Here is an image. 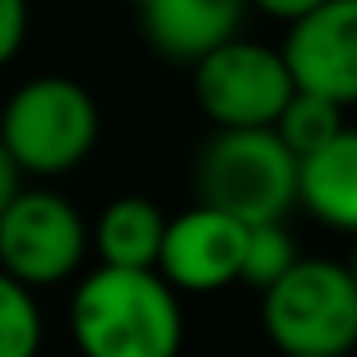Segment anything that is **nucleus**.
<instances>
[{"instance_id": "f257e3e1", "label": "nucleus", "mask_w": 357, "mask_h": 357, "mask_svg": "<svg viewBox=\"0 0 357 357\" xmlns=\"http://www.w3.org/2000/svg\"><path fill=\"white\" fill-rule=\"evenodd\" d=\"M72 336L84 357H176L181 303L155 269L101 265L72 294Z\"/></svg>"}, {"instance_id": "f03ea898", "label": "nucleus", "mask_w": 357, "mask_h": 357, "mask_svg": "<svg viewBox=\"0 0 357 357\" xmlns=\"http://www.w3.org/2000/svg\"><path fill=\"white\" fill-rule=\"evenodd\" d=\"M198 206H211L244 227L282 223L298 202V160L273 130H219L198 155Z\"/></svg>"}, {"instance_id": "7ed1b4c3", "label": "nucleus", "mask_w": 357, "mask_h": 357, "mask_svg": "<svg viewBox=\"0 0 357 357\" xmlns=\"http://www.w3.org/2000/svg\"><path fill=\"white\" fill-rule=\"evenodd\" d=\"M101 118L84 84L68 76L26 80L0 109V143L17 172L59 176L89 160Z\"/></svg>"}, {"instance_id": "20e7f679", "label": "nucleus", "mask_w": 357, "mask_h": 357, "mask_svg": "<svg viewBox=\"0 0 357 357\" xmlns=\"http://www.w3.org/2000/svg\"><path fill=\"white\" fill-rule=\"evenodd\" d=\"M269 340L290 357H344L357 344V286L349 265L298 257L261 298Z\"/></svg>"}, {"instance_id": "39448f33", "label": "nucleus", "mask_w": 357, "mask_h": 357, "mask_svg": "<svg viewBox=\"0 0 357 357\" xmlns=\"http://www.w3.org/2000/svg\"><path fill=\"white\" fill-rule=\"evenodd\" d=\"M194 97L219 130H273L294 80L282 51L231 38L194 63Z\"/></svg>"}, {"instance_id": "423d86ee", "label": "nucleus", "mask_w": 357, "mask_h": 357, "mask_svg": "<svg viewBox=\"0 0 357 357\" xmlns=\"http://www.w3.org/2000/svg\"><path fill=\"white\" fill-rule=\"evenodd\" d=\"M84 219L55 190H22L0 215V273H9L26 290L72 278L84 261Z\"/></svg>"}, {"instance_id": "0eeeda50", "label": "nucleus", "mask_w": 357, "mask_h": 357, "mask_svg": "<svg viewBox=\"0 0 357 357\" xmlns=\"http://www.w3.org/2000/svg\"><path fill=\"white\" fill-rule=\"evenodd\" d=\"M248 227L211 206H190L164 227L155 273L185 294H211L240 282Z\"/></svg>"}, {"instance_id": "6e6552de", "label": "nucleus", "mask_w": 357, "mask_h": 357, "mask_svg": "<svg viewBox=\"0 0 357 357\" xmlns=\"http://www.w3.org/2000/svg\"><path fill=\"white\" fill-rule=\"evenodd\" d=\"M282 59L294 89L344 105H357V0H328L298 17L286 34Z\"/></svg>"}, {"instance_id": "1a4fd4ad", "label": "nucleus", "mask_w": 357, "mask_h": 357, "mask_svg": "<svg viewBox=\"0 0 357 357\" xmlns=\"http://www.w3.org/2000/svg\"><path fill=\"white\" fill-rule=\"evenodd\" d=\"M248 0H151L143 9V30L151 47L176 63H198L236 38Z\"/></svg>"}, {"instance_id": "9d476101", "label": "nucleus", "mask_w": 357, "mask_h": 357, "mask_svg": "<svg viewBox=\"0 0 357 357\" xmlns=\"http://www.w3.org/2000/svg\"><path fill=\"white\" fill-rule=\"evenodd\" d=\"M298 202L332 231L357 236V130L344 126L332 143L298 160Z\"/></svg>"}, {"instance_id": "9b49d317", "label": "nucleus", "mask_w": 357, "mask_h": 357, "mask_svg": "<svg viewBox=\"0 0 357 357\" xmlns=\"http://www.w3.org/2000/svg\"><path fill=\"white\" fill-rule=\"evenodd\" d=\"M168 219L147 198H114L93 231V244L101 252V265L109 269H155L160 244H164Z\"/></svg>"}, {"instance_id": "f8f14e48", "label": "nucleus", "mask_w": 357, "mask_h": 357, "mask_svg": "<svg viewBox=\"0 0 357 357\" xmlns=\"http://www.w3.org/2000/svg\"><path fill=\"white\" fill-rule=\"evenodd\" d=\"M344 109L328 97H315V93H303L294 89V97L286 101V109L278 114L273 122V135L282 139V147L294 155V160H307L311 151H319L324 143H332L340 130H344Z\"/></svg>"}, {"instance_id": "ddd939ff", "label": "nucleus", "mask_w": 357, "mask_h": 357, "mask_svg": "<svg viewBox=\"0 0 357 357\" xmlns=\"http://www.w3.org/2000/svg\"><path fill=\"white\" fill-rule=\"evenodd\" d=\"M43 349V311L34 290L0 273V357H38Z\"/></svg>"}, {"instance_id": "4468645a", "label": "nucleus", "mask_w": 357, "mask_h": 357, "mask_svg": "<svg viewBox=\"0 0 357 357\" xmlns=\"http://www.w3.org/2000/svg\"><path fill=\"white\" fill-rule=\"evenodd\" d=\"M298 252H294V240L282 223H257L248 227V240H244V265H240V278L248 286H257L261 294L282 282L290 269H294Z\"/></svg>"}, {"instance_id": "2eb2a0df", "label": "nucleus", "mask_w": 357, "mask_h": 357, "mask_svg": "<svg viewBox=\"0 0 357 357\" xmlns=\"http://www.w3.org/2000/svg\"><path fill=\"white\" fill-rule=\"evenodd\" d=\"M26 26H30V5L26 0H0V68L22 51Z\"/></svg>"}, {"instance_id": "dca6fc26", "label": "nucleus", "mask_w": 357, "mask_h": 357, "mask_svg": "<svg viewBox=\"0 0 357 357\" xmlns=\"http://www.w3.org/2000/svg\"><path fill=\"white\" fill-rule=\"evenodd\" d=\"M248 5H257L261 13H269V17H282V22H298V17H307V13H315L319 5H328V0H248Z\"/></svg>"}, {"instance_id": "f3484780", "label": "nucleus", "mask_w": 357, "mask_h": 357, "mask_svg": "<svg viewBox=\"0 0 357 357\" xmlns=\"http://www.w3.org/2000/svg\"><path fill=\"white\" fill-rule=\"evenodd\" d=\"M22 194V172L13 164V155L5 151V143H0V215H5V206Z\"/></svg>"}, {"instance_id": "a211bd4d", "label": "nucleus", "mask_w": 357, "mask_h": 357, "mask_svg": "<svg viewBox=\"0 0 357 357\" xmlns=\"http://www.w3.org/2000/svg\"><path fill=\"white\" fill-rule=\"evenodd\" d=\"M126 5H135V9H139V13H143V9H147V5H151V0H126Z\"/></svg>"}, {"instance_id": "6ab92c4d", "label": "nucleus", "mask_w": 357, "mask_h": 357, "mask_svg": "<svg viewBox=\"0 0 357 357\" xmlns=\"http://www.w3.org/2000/svg\"><path fill=\"white\" fill-rule=\"evenodd\" d=\"M349 273H353V286H357V252H353V261H349Z\"/></svg>"}, {"instance_id": "aec40b11", "label": "nucleus", "mask_w": 357, "mask_h": 357, "mask_svg": "<svg viewBox=\"0 0 357 357\" xmlns=\"http://www.w3.org/2000/svg\"><path fill=\"white\" fill-rule=\"evenodd\" d=\"M282 357H290V353H282Z\"/></svg>"}]
</instances>
